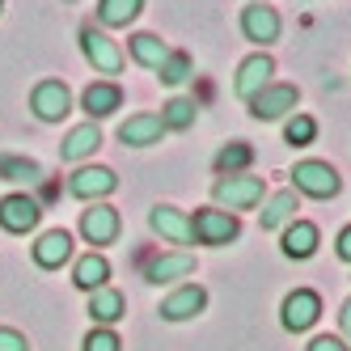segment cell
Instances as JSON below:
<instances>
[{"label": "cell", "instance_id": "cell-1", "mask_svg": "<svg viewBox=\"0 0 351 351\" xmlns=\"http://www.w3.org/2000/svg\"><path fill=\"white\" fill-rule=\"evenodd\" d=\"M212 199L220 208H229L233 216L237 212H250V208H258L263 199H267V182L254 178V173H233V178H216L212 182Z\"/></svg>", "mask_w": 351, "mask_h": 351}, {"label": "cell", "instance_id": "cell-2", "mask_svg": "<svg viewBox=\"0 0 351 351\" xmlns=\"http://www.w3.org/2000/svg\"><path fill=\"white\" fill-rule=\"evenodd\" d=\"M191 237H195V245H229L241 237V220L224 208H195L191 212Z\"/></svg>", "mask_w": 351, "mask_h": 351}, {"label": "cell", "instance_id": "cell-3", "mask_svg": "<svg viewBox=\"0 0 351 351\" xmlns=\"http://www.w3.org/2000/svg\"><path fill=\"white\" fill-rule=\"evenodd\" d=\"M292 191L309 199H335L343 191V178L330 161H296L292 169Z\"/></svg>", "mask_w": 351, "mask_h": 351}, {"label": "cell", "instance_id": "cell-4", "mask_svg": "<svg viewBox=\"0 0 351 351\" xmlns=\"http://www.w3.org/2000/svg\"><path fill=\"white\" fill-rule=\"evenodd\" d=\"M250 114H254L258 123H275V119H284V114H296L300 106V89L296 85H284V81H271L263 93L250 97Z\"/></svg>", "mask_w": 351, "mask_h": 351}, {"label": "cell", "instance_id": "cell-5", "mask_svg": "<svg viewBox=\"0 0 351 351\" xmlns=\"http://www.w3.org/2000/svg\"><path fill=\"white\" fill-rule=\"evenodd\" d=\"M38 220H43V204L34 195L9 191L0 199V229L5 233H30V229H38Z\"/></svg>", "mask_w": 351, "mask_h": 351}, {"label": "cell", "instance_id": "cell-6", "mask_svg": "<svg viewBox=\"0 0 351 351\" xmlns=\"http://www.w3.org/2000/svg\"><path fill=\"white\" fill-rule=\"evenodd\" d=\"M322 317V296L313 288H296L284 296V305H280V322H284V330L292 335H305L309 326Z\"/></svg>", "mask_w": 351, "mask_h": 351}, {"label": "cell", "instance_id": "cell-7", "mask_svg": "<svg viewBox=\"0 0 351 351\" xmlns=\"http://www.w3.org/2000/svg\"><path fill=\"white\" fill-rule=\"evenodd\" d=\"M81 51H85V60H89L97 72H106V77H119V72H123V47H119L106 30L85 26V30H81Z\"/></svg>", "mask_w": 351, "mask_h": 351}, {"label": "cell", "instance_id": "cell-8", "mask_svg": "<svg viewBox=\"0 0 351 351\" xmlns=\"http://www.w3.org/2000/svg\"><path fill=\"white\" fill-rule=\"evenodd\" d=\"M114 186H119V178H114V169H106V165H81L68 178V195L85 199V204H102Z\"/></svg>", "mask_w": 351, "mask_h": 351}, {"label": "cell", "instance_id": "cell-9", "mask_svg": "<svg viewBox=\"0 0 351 351\" xmlns=\"http://www.w3.org/2000/svg\"><path fill=\"white\" fill-rule=\"evenodd\" d=\"M148 229H153L157 237H165L169 245H195V237H191V212L173 208V204H157L153 212H148Z\"/></svg>", "mask_w": 351, "mask_h": 351}, {"label": "cell", "instance_id": "cell-10", "mask_svg": "<svg viewBox=\"0 0 351 351\" xmlns=\"http://www.w3.org/2000/svg\"><path fill=\"white\" fill-rule=\"evenodd\" d=\"M271 77H275V60H271L267 51H254L250 60H241L237 77H233V93L241 97V102H250L254 93H263V89L271 85Z\"/></svg>", "mask_w": 351, "mask_h": 351}, {"label": "cell", "instance_id": "cell-11", "mask_svg": "<svg viewBox=\"0 0 351 351\" xmlns=\"http://www.w3.org/2000/svg\"><path fill=\"white\" fill-rule=\"evenodd\" d=\"M30 110L43 119V123H60L68 110H72V89L64 81H38L34 93H30Z\"/></svg>", "mask_w": 351, "mask_h": 351}, {"label": "cell", "instance_id": "cell-12", "mask_svg": "<svg viewBox=\"0 0 351 351\" xmlns=\"http://www.w3.org/2000/svg\"><path fill=\"white\" fill-rule=\"evenodd\" d=\"M208 309V292L199 288V284H178L165 300H161V322H191Z\"/></svg>", "mask_w": 351, "mask_h": 351}, {"label": "cell", "instance_id": "cell-13", "mask_svg": "<svg viewBox=\"0 0 351 351\" xmlns=\"http://www.w3.org/2000/svg\"><path fill=\"white\" fill-rule=\"evenodd\" d=\"M119 208H110V204H89L85 212H81V237L97 250V245H110L114 237H119Z\"/></svg>", "mask_w": 351, "mask_h": 351}, {"label": "cell", "instance_id": "cell-14", "mask_svg": "<svg viewBox=\"0 0 351 351\" xmlns=\"http://www.w3.org/2000/svg\"><path fill=\"white\" fill-rule=\"evenodd\" d=\"M195 275V254H186V250H169V254H157L153 263L144 267V280L148 284H178V280H191Z\"/></svg>", "mask_w": 351, "mask_h": 351}, {"label": "cell", "instance_id": "cell-15", "mask_svg": "<svg viewBox=\"0 0 351 351\" xmlns=\"http://www.w3.org/2000/svg\"><path fill=\"white\" fill-rule=\"evenodd\" d=\"M280 30H284V21H280V13H275L271 5H245L241 9V34L250 43L267 47V43L280 38Z\"/></svg>", "mask_w": 351, "mask_h": 351}, {"label": "cell", "instance_id": "cell-16", "mask_svg": "<svg viewBox=\"0 0 351 351\" xmlns=\"http://www.w3.org/2000/svg\"><path fill=\"white\" fill-rule=\"evenodd\" d=\"M161 136H165L161 114H153V110H140V114H132L128 123H119V140L128 144V148H148V144H161Z\"/></svg>", "mask_w": 351, "mask_h": 351}, {"label": "cell", "instance_id": "cell-17", "mask_svg": "<svg viewBox=\"0 0 351 351\" xmlns=\"http://www.w3.org/2000/svg\"><path fill=\"white\" fill-rule=\"evenodd\" d=\"M34 263H38L43 271H60L64 263H72V233L47 229V233L34 241Z\"/></svg>", "mask_w": 351, "mask_h": 351}, {"label": "cell", "instance_id": "cell-18", "mask_svg": "<svg viewBox=\"0 0 351 351\" xmlns=\"http://www.w3.org/2000/svg\"><path fill=\"white\" fill-rule=\"evenodd\" d=\"M317 241H322V233H317V224H313V220H292L288 229H284L280 250H284L288 258L305 263V258H313V254H317Z\"/></svg>", "mask_w": 351, "mask_h": 351}, {"label": "cell", "instance_id": "cell-19", "mask_svg": "<svg viewBox=\"0 0 351 351\" xmlns=\"http://www.w3.org/2000/svg\"><path fill=\"white\" fill-rule=\"evenodd\" d=\"M81 106H85L89 123H97V119H110V114L123 106V89H119L114 81H93V85L81 93Z\"/></svg>", "mask_w": 351, "mask_h": 351}, {"label": "cell", "instance_id": "cell-20", "mask_svg": "<svg viewBox=\"0 0 351 351\" xmlns=\"http://www.w3.org/2000/svg\"><path fill=\"white\" fill-rule=\"evenodd\" d=\"M300 212V195L296 191H275L263 199V212H258V224L263 229H288Z\"/></svg>", "mask_w": 351, "mask_h": 351}, {"label": "cell", "instance_id": "cell-21", "mask_svg": "<svg viewBox=\"0 0 351 351\" xmlns=\"http://www.w3.org/2000/svg\"><path fill=\"white\" fill-rule=\"evenodd\" d=\"M110 280V263L102 250H89V254H81L77 263H72V284H77L81 292H97V288H106Z\"/></svg>", "mask_w": 351, "mask_h": 351}, {"label": "cell", "instance_id": "cell-22", "mask_svg": "<svg viewBox=\"0 0 351 351\" xmlns=\"http://www.w3.org/2000/svg\"><path fill=\"white\" fill-rule=\"evenodd\" d=\"M97 144H102V128L97 123H81V128H72L60 144V157L64 161H85L97 153Z\"/></svg>", "mask_w": 351, "mask_h": 351}, {"label": "cell", "instance_id": "cell-23", "mask_svg": "<svg viewBox=\"0 0 351 351\" xmlns=\"http://www.w3.org/2000/svg\"><path fill=\"white\" fill-rule=\"evenodd\" d=\"M123 313H128V300H123V292L119 288H97V292H89V317H93V326H114Z\"/></svg>", "mask_w": 351, "mask_h": 351}, {"label": "cell", "instance_id": "cell-24", "mask_svg": "<svg viewBox=\"0 0 351 351\" xmlns=\"http://www.w3.org/2000/svg\"><path fill=\"white\" fill-rule=\"evenodd\" d=\"M250 165H254V144H245V140L224 144L220 153L212 157V169L220 173V178H233V173H250Z\"/></svg>", "mask_w": 351, "mask_h": 351}, {"label": "cell", "instance_id": "cell-25", "mask_svg": "<svg viewBox=\"0 0 351 351\" xmlns=\"http://www.w3.org/2000/svg\"><path fill=\"white\" fill-rule=\"evenodd\" d=\"M144 13V0H97V21L106 30H128Z\"/></svg>", "mask_w": 351, "mask_h": 351}, {"label": "cell", "instance_id": "cell-26", "mask_svg": "<svg viewBox=\"0 0 351 351\" xmlns=\"http://www.w3.org/2000/svg\"><path fill=\"white\" fill-rule=\"evenodd\" d=\"M0 182L38 186L43 182V165L38 161H26V157H13V153H0Z\"/></svg>", "mask_w": 351, "mask_h": 351}, {"label": "cell", "instance_id": "cell-27", "mask_svg": "<svg viewBox=\"0 0 351 351\" xmlns=\"http://www.w3.org/2000/svg\"><path fill=\"white\" fill-rule=\"evenodd\" d=\"M128 51H132V60H136L140 68L157 72V68L165 64V56H169V47H165L157 34H132V38H128Z\"/></svg>", "mask_w": 351, "mask_h": 351}, {"label": "cell", "instance_id": "cell-28", "mask_svg": "<svg viewBox=\"0 0 351 351\" xmlns=\"http://www.w3.org/2000/svg\"><path fill=\"white\" fill-rule=\"evenodd\" d=\"M195 119H199L195 97H169L161 106V128L165 132H186V128H195Z\"/></svg>", "mask_w": 351, "mask_h": 351}, {"label": "cell", "instance_id": "cell-29", "mask_svg": "<svg viewBox=\"0 0 351 351\" xmlns=\"http://www.w3.org/2000/svg\"><path fill=\"white\" fill-rule=\"evenodd\" d=\"M157 77H161V85H186V81L195 77V64H191L186 51H169L165 64L157 68Z\"/></svg>", "mask_w": 351, "mask_h": 351}, {"label": "cell", "instance_id": "cell-30", "mask_svg": "<svg viewBox=\"0 0 351 351\" xmlns=\"http://www.w3.org/2000/svg\"><path fill=\"white\" fill-rule=\"evenodd\" d=\"M284 140H288L292 148H305V144H313V140H317V119L296 110V114L284 123Z\"/></svg>", "mask_w": 351, "mask_h": 351}, {"label": "cell", "instance_id": "cell-31", "mask_svg": "<svg viewBox=\"0 0 351 351\" xmlns=\"http://www.w3.org/2000/svg\"><path fill=\"white\" fill-rule=\"evenodd\" d=\"M81 351H123V339L110 330V326H93V330L81 339Z\"/></svg>", "mask_w": 351, "mask_h": 351}, {"label": "cell", "instance_id": "cell-32", "mask_svg": "<svg viewBox=\"0 0 351 351\" xmlns=\"http://www.w3.org/2000/svg\"><path fill=\"white\" fill-rule=\"evenodd\" d=\"M0 351H30V339L13 326H0Z\"/></svg>", "mask_w": 351, "mask_h": 351}, {"label": "cell", "instance_id": "cell-33", "mask_svg": "<svg viewBox=\"0 0 351 351\" xmlns=\"http://www.w3.org/2000/svg\"><path fill=\"white\" fill-rule=\"evenodd\" d=\"M305 351H351V347H347L339 335H317V339H313Z\"/></svg>", "mask_w": 351, "mask_h": 351}, {"label": "cell", "instance_id": "cell-34", "mask_svg": "<svg viewBox=\"0 0 351 351\" xmlns=\"http://www.w3.org/2000/svg\"><path fill=\"white\" fill-rule=\"evenodd\" d=\"M335 250H339V258H343V263H351V224H347V229H339Z\"/></svg>", "mask_w": 351, "mask_h": 351}, {"label": "cell", "instance_id": "cell-35", "mask_svg": "<svg viewBox=\"0 0 351 351\" xmlns=\"http://www.w3.org/2000/svg\"><path fill=\"white\" fill-rule=\"evenodd\" d=\"M339 326H343V335L351 339V296L343 300V309H339Z\"/></svg>", "mask_w": 351, "mask_h": 351}, {"label": "cell", "instance_id": "cell-36", "mask_svg": "<svg viewBox=\"0 0 351 351\" xmlns=\"http://www.w3.org/2000/svg\"><path fill=\"white\" fill-rule=\"evenodd\" d=\"M250 5H267V0H250Z\"/></svg>", "mask_w": 351, "mask_h": 351}, {"label": "cell", "instance_id": "cell-37", "mask_svg": "<svg viewBox=\"0 0 351 351\" xmlns=\"http://www.w3.org/2000/svg\"><path fill=\"white\" fill-rule=\"evenodd\" d=\"M0 13H5V0H0Z\"/></svg>", "mask_w": 351, "mask_h": 351}, {"label": "cell", "instance_id": "cell-38", "mask_svg": "<svg viewBox=\"0 0 351 351\" xmlns=\"http://www.w3.org/2000/svg\"><path fill=\"white\" fill-rule=\"evenodd\" d=\"M68 5H72V0H68Z\"/></svg>", "mask_w": 351, "mask_h": 351}]
</instances>
